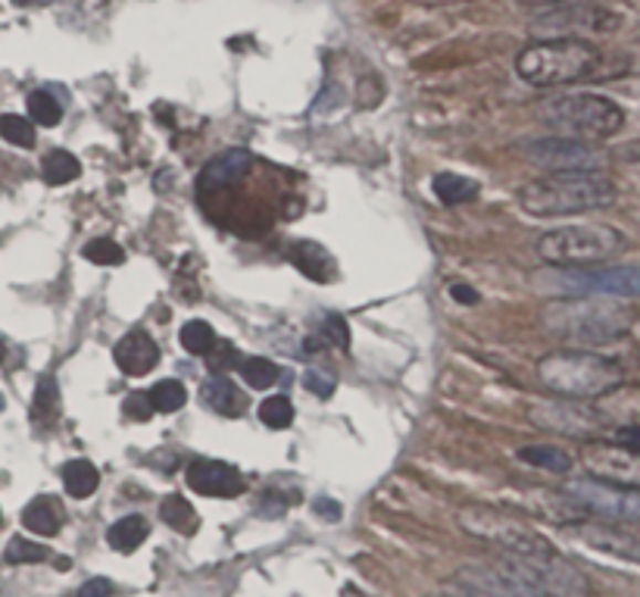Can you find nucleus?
Instances as JSON below:
<instances>
[{
	"label": "nucleus",
	"instance_id": "nucleus-1",
	"mask_svg": "<svg viewBox=\"0 0 640 597\" xmlns=\"http://www.w3.org/2000/svg\"><path fill=\"white\" fill-rule=\"evenodd\" d=\"M638 323V310L622 297H556L541 310V326L569 350H594L625 338Z\"/></svg>",
	"mask_w": 640,
	"mask_h": 597
},
{
	"label": "nucleus",
	"instance_id": "nucleus-2",
	"mask_svg": "<svg viewBox=\"0 0 640 597\" xmlns=\"http://www.w3.org/2000/svg\"><path fill=\"white\" fill-rule=\"evenodd\" d=\"M616 198V181L606 172H547L518 188V207L537 219L604 210Z\"/></svg>",
	"mask_w": 640,
	"mask_h": 597
},
{
	"label": "nucleus",
	"instance_id": "nucleus-3",
	"mask_svg": "<svg viewBox=\"0 0 640 597\" xmlns=\"http://www.w3.org/2000/svg\"><path fill=\"white\" fill-rule=\"evenodd\" d=\"M604 54L585 38H544L516 56V73L532 88H566L604 70Z\"/></svg>",
	"mask_w": 640,
	"mask_h": 597
},
{
	"label": "nucleus",
	"instance_id": "nucleus-4",
	"mask_svg": "<svg viewBox=\"0 0 640 597\" xmlns=\"http://www.w3.org/2000/svg\"><path fill=\"white\" fill-rule=\"evenodd\" d=\"M537 379L556 398L590 404L622 385L625 373L619 363L597 350H553L537 363Z\"/></svg>",
	"mask_w": 640,
	"mask_h": 597
},
{
	"label": "nucleus",
	"instance_id": "nucleus-5",
	"mask_svg": "<svg viewBox=\"0 0 640 597\" xmlns=\"http://www.w3.org/2000/svg\"><path fill=\"white\" fill-rule=\"evenodd\" d=\"M497 569L532 597H590V579L556 547L534 554H500Z\"/></svg>",
	"mask_w": 640,
	"mask_h": 597
},
{
	"label": "nucleus",
	"instance_id": "nucleus-6",
	"mask_svg": "<svg viewBox=\"0 0 640 597\" xmlns=\"http://www.w3.org/2000/svg\"><path fill=\"white\" fill-rule=\"evenodd\" d=\"M541 119L556 132V138H571V142H587V145L606 142L619 135L625 126L622 107L600 94L550 97L541 107Z\"/></svg>",
	"mask_w": 640,
	"mask_h": 597
},
{
	"label": "nucleus",
	"instance_id": "nucleus-7",
	"mask_svg": "<svg viewBox=\"0 0 640 597\" xmlns=\"http://www.w3.org/2000/svg\"><path fill=\"white\" fill-rule=\"evenodd\" d=\"M628 248V238L600 222L587 226H563L547 235L537 238V254L544 263L559 270H585V266H604L609 260L622 254Z\"/></svg>",
	"mask_w": 640,
	"mask_h": 597
},
{
	"label": "nucleus",
	"instance_id": "nucleus-8",
	"mask_svg": "<svg viewBox=\"0 0 640 597\" xmlns=\"http://www.w3.org/2000/svg\"><path fill=\"white\" fill-rule=\"evenodd\" d=\"M563 494L585 513L587 520L609 525L640 523V491L619 489V485L581 475V479H569Z\"/></svg>",
	"mask_w": 640,
	"mask_h": 597
},
{
	"label": "nucleus",
	"instance_id": "nucleus-9",
	"mask_svg": "<svg viewBox=\"0 0 640 597\" xmlns=\"http://www.w3.org/2000/svg\"><path fill=\"white\" fill-rule=\"evenodd\" d=\"M460 523L465 532L500 547V554H534V551L550 547L547 538H541L534 528L518 523L516 516H510L500 507H487V504H469L460 510Z\"/></svg>",
	"mask_w": 640,
	"mask_h": 597
},
{
	"label": "nucleus",
	"instance_id": "nucleus-10",
	"mask_svg": "<svg viewBox=\"0 0 640 597\" xmlns=\"http://www.w3.org/2000/svg\"><path fill=\"white\" fill-rule=\"evenodd\" d=\"M559 297H640V270L631 266H585L556 272Z\"/></svg>",
	"mask_w": 640,
	"mask_h": 597
},
{
	"label": "nucleus",
	"instance_id": "nucleus-11",
	"mask_svg": "<svg viewBox=\"0 0 640 597\" xmlns=\"http://www.w3.org/2000/svg\"><path fill=\"white\" fill-rule=\"evenodd\" d=\"M619 25L616 13H609L600 3L590 0H571L563 7H553L537 13L534 32L544 38H581V35H604Z\"/></svg>",
	"mask_w": 640,
	"mask_h": 597
},
{
	"label": "nucleus",
	"instance_id": "nucleus-12",
	"mask_svg": "<svg viewBox=\"0 0 640 597\" xmlns=\"http://www.w3.org/2000/svg\"><path fill=\"white\" fill-rule=\"evenodd\" d=\"M581 467L590 479H600L619 489L640 491V448L625 441H587Z\"/></svg>",
	"mask_w": 640,
	"mask_h": 597
},
{
	"label": "nucleus",
	"instance_id": "nucleus-13",
	"mask_svg": "<svg viewBox=\"0 0 640 597\" xmlns=\"http://www.w3.org/2000/svg\"><path fill=\"white\" fill-rule=\"evenodd\" d=\"M522 157L534 166H544L547 172H604L606 154L600 147L571 138H541L522 147Z\"/></svg>",
	"mask_w": 640,
	"mask_h": 597
},
{
	"label": "nucleus",
	"instance_id": "nucleus-14",
	"mask_svg": "<svg viewBox=\"0 0 640 597\" xmlns=\"http://www.w3.org/2000/svg\"><path fill=\"white\" fill-rule=\"evenodd\" d=\"M528 417L537 429L581 438V441H600L604 434V426L594 413V404H585V400H541L528 410Z\"/></svg>",
	"mask_w": 640,
	"mask_h": 597
},
{
	"label": "nucleus",
	"instance_id": "nucleus-15",
	"mask_svg": "<svg viewBox=\"0 0 640 597\" xmlns=\"http://www.w3.org/2000/svg\"><path fill=\"white\" fill-rule=\"evenodd\" d=\"M590 404L604 432H616L619 438H640V385L622 381Z\"/></svg>",
	"mask_w": 640,
	"mask_h": 597
},
{
	"label": "nucleus",
	"instance_id": "nucleus-16",
	"mask_svg": "<svg viewBox=\"0 0 640 597\" xmlns=\"http://www.w3.org/2000/svg\"><path fill=\"white\" fill-rule=\"evenodd\" d=\"M447 597H532L510 582L497 566H463L447 585Z\"/></svg>",
	"mask_w": 640,
	"mask_h": 597
},
{
	"label": "nucleus",
	"instance_id": "nucleus-17",
	"mask_svg": "<svg viewBox=\"0 0 640 597\" xmlns=\"http://www.w3.org/2000/svg\"><path fill=\"white\" fill-rule=\"evenodd\" d=\"M188 489H195L203 498H238L244 491V475L219 460H195L188 467Z\"/></svg>",
	"mask_w": 640,
	"mask_h": 597
},
{
	"label": "nucleus",
	"instance_id": "nucleus-18",
	"mask_svg": "<svg viewBox=\"0 0 640 597\" xmlns=\"http://www.w3.org/2000/svg\"><path fill=\"white\" fill-rule=\"evenodd\" d=\"M571 532H575L581 542L590 544L594 551H604V554H612V557L640 563V542H634V538H631L628 532H622L619 525L585 520V523L571 525Z\"/></svg>",
	"mask_w": 640,
	"mask_h": 597
},
{
	"label": "nucleus",
	"instance_id": "nucleus-19",
	"mask_svg": "<svg viewBox=\"0 0 640 597\" xmlns=\"http://www.w3.org/2000/svg\"><path fill=\"white\" fill-rule=\"evenodd\" d=\"M113 360H116V366L123 369L125 376L138 379V376H147L160 363V347H157V342L147 332L135 328V332H128L123 342L116 344Z\"/></svg>",
	"mask_w": 640,
	"mask_h": 597
},
{
	"label": "nucleus",
	"instance_id": "nucleus-20",
	"mask_svg": "<svg viewBox=\"0 0 640 597\" xmlns=\"http://www.w3.org/2000/svg\"><path fill=\"white\" fill-rule=\"evenodd\" d=\"M250 150L244 147H229L225 154L213 157L210 164L203 166L200 179H197V188L200 191H219V188H229L234 181L244 179V172L250 169Z\"/></svg>",
	"mask_w": 640,
	"mask_h": 597
},
{
	"label": "nucleus",
	"instance_id": "nucleus-21",
	"mask_svg": "<svg viewBox=\"0 0 640 597\" xmlns=\"http://www.w3.org/2000/svg\"><path fill=\"white\" fill-rule=\"evenodd\" d=\"M200 395L207 400V407H210L213 413H219V417L238 419L244 417V410H248L244 391H241L232 379H225V376H213V379L203 385Z\"/></svg>",
	"mask_w": 640,
	"mask_h": 597
},
{
	"label": "nucleus",
	"instance_id": "nucleus-22",
	"mask_svg": "<svg viewBox=\"0 0 640 597\" xmlns=\"http://www.w3.org/2000/svg\"><path fill=\"white\" fill-rule=\"evenodd\" d=\"M291 263L313 282H332L335 279V256L328 254L322 244H313V241H297L291 244Z\"/></svg>",
	"mask_w": 640,
	"mask_h": 597
},
{
	"label": "nucleus",
	"instance_id": "nucleus-23",
	"mask_svg": "<svg viewBox=\"0 0 640 597\" xmlns=\"http://www.w3.org/2000/svg\"><path fill=\"white\" fill-rule=\"evenodd\" d=\"M22 525L32 532V535H41V538H54L56 532L63 528V507L60 501L44 494V498H35L29 507L22 510Z\"/></svg>",
	"mask_w": 640,
	"mask_h": 597
},
{
	"label": "nucleus",
	"instance_id": "nucleus-24",
	"mask_svg": "<svg viewBox=\"0 0 640 597\" xmlns=\"http://www.w3.org/2000/svg\"><path fill=\"white\" fill-rule=\"evenodd\" d=\"M431 191L434 198L447 203V207H460V203H469V200L479 198V181L465 179L460 172H438L431 179Z\"/></svg>",
	"mask_w": 640,
	"mask_h": 597
},
{
	"label": "nucleus",
	"instance_id": "nucleus-25",
	"mask_svg": "<svg viewBox=\"0 0 640 597\" xmlns=\"http://www.w3.org/2000/svg\"><path fill=\"white\" fill-rule=\"evenodd\" d=\"M147 535H150V525H147L144 516H125V520H119V523H113L107 528L109 547L119 551V554H135Z\"/></svg>",
	"mask_w": 640,
	"mask_h": 597
},
{
	"label": "nucleus",
	"instance_id": "nucleus-26",
	"mask_svg": "<svg viewBox=\"0 0 640 597\" xmlns=\"http://www.w3.org/2000/svg\"><path fill=\"white\" fill-rule=\"evenodd\" d=\"M63 485L70 491V498L75 501H85L91 498L97 485H101V472L97 467L91 463V460H70L66 467H63Z\"/></svg>",
	"mask_w": 640,
	"mask_h": 597
},
{
	"label": "nucleus",
	"instance_id": "nucleus-27",
	"mask_svg": "<svg viewBox=\"0 0 640 597\" xmlns=\"http://www.w3.org/2000/svg\"><path fill=\"white\" fill-rule=\"evenodd\" d=\"M518 460L532 463V467H541L547 472H559V475H569L571 467H575V457L563 448H550V444H528L518 451Z\"/></svg>",
	"mask_w": 640,
	"mask_h": 597
},
{
	"label": "nucleus",
	"instance_id": "nucleus-28",
	"mask_svg": "<svg viewBox=\"0 0 640 597\" xmlns=\"http://www.w3.org/2000/svg\"><path fill=\"white\" fill-rule=\"evenodd\" d=\"M160 516L162 523L169 525L172 532H178V535H195L197 525H200L195 507H191L181 494H169V498L162 501Z\"/></svg>",
	"mask_w": 640,
	"mask_h": 597
},
{
	"label": "nucleus",
	"instance_id": "nucleus-29",
	"mask_svg": "<svg viewBox=\"0 0 640 597\" xmlns=\"http://www.w3.org/2000/svg\"><path fill=\"white\" fill-rule=\"evenodd\" d=\"M82 176V164L72 157L70 150H51L41 160V179L48 185H70Z\"/></svg>",
	"mask_w": 640,
	"mask_h": 597
},
{
	"label": "nucleus",
	"instance_id": "nucleus-30",
	"mask_svg": "<svg viewBox=\"0 0 640 597\" xmlns=\"http://www.w3.org/2000/svg\"><path fill=\"white\" fill-rule=\"evenodd\" d=\"M178 338H181V347H185L188 354H195V357H207V354L216 347L213 326H210V323H203V320H191V323H185Z\"/></svg>",
	"mask_w": 640,
	"mask_h": 597
},
{
	"label": "nucleus",
	"instance_id": "nucleus-31",
	"mask_svg": "<svg viewBox=\"0 0 640 597\" xmlns=\"http://www.w3.org/2000/svg\"><path fill=\"white\" fill-rule=\"evenodd\" d=\"M238 369H241V376H244L250 388H256V391H266V388H272L275 381L282 379V369L272 360H266V357H248V360H241Z\"/></svg>",
	"mask_w": 640,
	"mask_h": 597
},
{
	"label": "nucleus",
	"instance_id": "nucleus-32",
	"mask_svg": "<svg viewBox=\"0 0 640 597\" xmlns=\"http://www.w3.org/2000/svg\"><path fill=\"white\" fill-rule=\"evenodd\" d=\"M147 395L154 400V410H157V413H178V410L188 404V391H185V385L176 379L157 381Z\"/></svg>",
	"mask_w": 640,
	"mask_h": 597
},
{
	"label": "nucleus",
	"instance_id": "nucleus-33",
	"mask_svg": "<svg viewBox=\"0 0 640 597\" xmlns=\"http://www.w3.org/2000/svg\"><path fill=\"white\" fill-rule=\"evenodd\" d=\"M32 413H35V422H41V426H54L56 413H60V388H56L54 376H44L38 381Z\"/></svg>",
	"mask_w": 640,
	"mask_h": 597
},
{
	"label": "nucleus",
	"instance_id": "nucleus-34",
	"mask_svg": "<svg viewBox=\"0 0 640 597\" xmlns=\"http://www.w3.org/2000/svg\"><path fill=\"white\" fill-rule=\"evenodd\" d=\"M0 138L3 142H10V145L17 147H35L38 135H35V123L32 119H25V116H17V113H7V116H0Z\"/></svg>",
	"mask_w": 640,
	"mask_h": 597
},
{
	"label": "nucleus",
	"instance_id": "nucleus-35",
	"mask_svg": "<svg viewBox=\"0 0 640 597\" xmlns=\"http://www.w3.org/2000/svg\"><path fill=\"white\" fill-rule=\"evenodd\" d=\"M29 119L44 128H54L63 119V107L56 104L51 91H32L29 94Z\"/></svg>",
	"mask_w": 640,
	"mask_h": 597
},
{
	"label": "nucleus",
	"instance_id": "nucleus-36",
	"mask_svg": "<svg viewBox=\"0 0 640 597\" xmlns=\"http://www.w3.org/2000/svg\"><path fill=\"white\" fill-rule=\"evenodd\" d=\"M260 419L266 422L269 429H287L291 419H294V407L287 395H272L260 404Z\"/></svg>",
	"mask_w": 640,
	"mask_h": 597
},
{
	"label": "nucleus",
	"instance_id": "nucleus-37",
	"mask_svg": "<svg viewBox=\"0 0 640 597\" xmlns=\"http://www.w3.org/2000/svg\"><path fill=\"white\" fill-rule=\"evenodd\" d=\"M82 254H85V260H91V263H97V266H119L125 260V251L113 238H94V241L85 244Z\"/></svg>",
	"mask_w": 640,
	"mask_h": 597
},
{
	"label": "nucleus",
	"instance_id": "nucleus-38",
	"mask_svg": "<svg viewBox=\"0 0 640 597\" xmlns=\"http://www.w3.org/2000/svg\"><path fill=\"white\" fill-rule=\"evenodd\" d=\"M7 563H13V566H19V563H44L51 561V551L48 547H41V544L29 542V538H13V542L7 544Z\"/></svg>",
	"mask_w": 640,
	"mask_h": 597
},
{
	"label": "nucleus",
	"instance_id": "nucleus-39",
	"mask_svg": "<svg viewBox=\"0 0 640 597\" xmlns=\"http://www.w3.org/2000/svg\"><path fill=\"white\" fill-rule=\"evenodd\" d=\"M123 413L125 419H132V422H147L157 410H154V400H150L147 391H132V395L125 398Z\"/></svg>",
	"mask_w": 640,
	"mask_h": 597
},
{
	"label": "nucleus",
	"instance_id": "nucleus-40",
	"mask_svg": "<svg viewBox=\"0 0 640 597\" xmlns=\"http://www.w3.org/2000/svg\"><path fill=\"white\" fill-rule=\"evenodd\" d=\"M303 385H306L313 395H319V398H332L335 388H338V379H335L332 373H325V369H309V373L303 376Z\"/></svg>",
	"mask_w": 640,
	"mask_h": 597
},
{
	"label": "nucleus",
	"instance_id": "nucleus-41",
	"mask_svg": "<svg viewBox=\"0 0 640 597\" xmlns=\"http://www.w3.org/2000/svg\"><path fill=\"white\" fill-rule=\"evenodd\" d=\"M319 342L332 344V347H347L350 344V332H347V323L340 320V316H328L325 323H322V338Z\"/></svg>",
	"mask_w": 640,
	"mask_h": 597
},
{
	"label": "nucleus",
	"instance_id": "nucleus-42",
	"mask_svg": "<svg viewBox=\"0 0 640 597\" xmlns=\"http://www.w3.org/2000/svg\"><path fill=\"white\" fill-rule=\"evenodd\" d=\"M207 360H210V369H213L216 376L219 373H225L229 366H241V357H238V350H234L232 344H216L213 350L207 354Z\"/></svg>",
	"mask_w": 640,
	"mask_h": 597
},
{
	"label": "nucleus",
	"instance_id": "nucleus-43",
	"mask_svg": "<svg viewBox=\"0 0 640 597\" xmlns=\"http://www.w3.org/2000/svg\"><path fill=\"white\" fill-rule=\"evenodd\" d=\"M113 591H116L113 582L104 579V576H94V579H88L75 591V597H113Z\"/></svg>",
	"mask_w": 640,
	"mask_h": 597
},
{
	"label": "nucleus",
	"instance_id": "nucleus-44",
	"mask_svg": "<svg viewBox=\"0 0 640 597\" xmlns=\"http://www.w3.org/2000/svg\"><path fill=\"white\" fill-rule=\"evenodd\" d=\"M450 294H453V301L463 304V307H475V304H479V291L469 289V285H450Z\"/></svg>",
	"mask_w": 640,
	"mask_h": 597
},
{
	"label": "nucleus",
	"instance_id": "nucleus-45",
	"mask_svg": "<svg viewBox=\"0 0 640 597\" xmlns=\"http://www.w3.org/2000/svg\"><path fill=\"white\" fill-rule=\"evenodd\" d=\"M563 3H571V0H525V7H534L537 13L553 10V7H563Z\"/></svg>",
	"mask_w": 640,
	"mask_h": 597
},
{
	"label": "nucleus",
	"instance_id": "nucleus-46",
	"mask_svg": "<svg viewBox=\"0 0 640 597\" xmlns=\"http://www.w3.org/2000/svg\"><path fill=\"white\" fill-rule=\"evenodd\" d=\"M316 513H322V516H328L332 523H335V520L340 516L338 504H332V501H319V504H316Z\"/></svg>",
	"mask_w": 640,
	"mask_h": 597
},
{
	"label": "nucleus",
	"instance_id": "nucleus-47",
	"mask_svg": "<svg viewBox=\"0 0 640 597\" xmlns=\"http://www.w3.org/2000/svg\"><path fill=\"white\" fill-rule=\"evenodd\" d=\"M17 7H44V3H54V0H13Z\"/></svg>",
	"mask_w": 640,
	"mask_h": 597
},
{
	"label": "nucleus",
	"instance_id": "nucleus-48",
	"mask_svg": "<svg viewBox=\"0 0 640 597\" xmlns=\"http://www.w3.org/2000/svg\"><path fill=\"white\" fill-rule=\"evenodd\" d=\"M3 357H7V344L0 342V363H3Z\"/></svg>",
	"mask_w": 640,
	"mask_h": 597
},
{
	"label": "nucleus",
	"instance_id": "nucleus-49",
	"mask_svg": "<svg viewBox=\"0 0 640 597\" xmlns=\"http://www.w3.org/2000/svg\"><path fill=\"white\" fill-rule=\"evenodd\" d=\"M3 404H7V400H3V395H0V410H3Z\"/></svg>",
	"mask_w": 640,
	"mask_h": 597
}]
</instances>
